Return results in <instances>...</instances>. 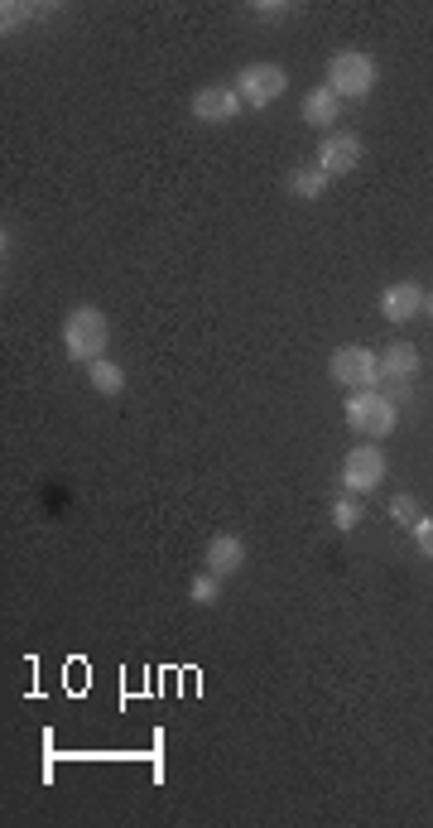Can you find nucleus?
Instances as JSON below:
<instances>
[{
  "mask_svg": "<svg viewBox=\"0 0 433 828\" xmlns=\"http://www.w3.org/2000/svg\"><path fill=\"white\" fill-rule=\"evenodd\" d=\"M424 285H414V279H395V285L380 289V313H386V323H410V318L424 313Z\"/></svg>",
  "mask_w": 433,
  "mask_h": 828,
  "instance_id": "0eeeda50",
  "label": "nucleus"
},
{
  "mask_svg": "<svg viewBox=\"0 0 433 828\" xmlns=\"http://www.w3.org/2000/svg\"><path fill=\"white\" fill-rule=\"evenodd\" d=\"M202 564H208V573H216V578H232V573L246 568V540L232 534V530H216L212 540H208Z\"/></svg>",
  "mask_w": 433,
  "mask_h": 828,
  "instance_id": "1a4fd4ad",
  "label": "nucleus"
},
{
  "mask_svg": "<svg viewBox=\"0 0 433 828\" xmlns=\"http://www.w3.org/2000/svg\"><path fill=\"white\" fill-rule=\"evenodd\" d=\"M356 164H362V140L356 135H327L323 145H318V169H323L327 178L352 174Z\"/></svg>",
  "mask_w": 433,
  "mask_h": 828,
  "instance_id": "9d476101",
  "label": "nucleus"
},
{
  "mask_svg": "<svg viewBox=\"0 0 433 828\" xmlns=\"http://www.w3.org/2000/svg\"><path fill=\"white\" fill-rule=\"evenodd\" d=\"M390 516L395 520H400V526H419V520H424V506H419V496H410V492H400V496H395V501H390Z\"/></svg>",
  "mask_w": 433,
  "mask_h": 828,
  "instance_id": "dca6fc26",
  "label": "nucleus"
},
{
  "mask_svg": "<svg viewBox=\"0 0 433 828\" xmlns=\"http://www.w3.org/2000/svg\"><path fill=\"white\" fill-rule=\"evenodd\" d=\"M87 380H92V390H101V395H121L125 390V372L116 362H107V356H97V362L87 366Z\"/></svg>",
  "mask_w": 433,
  "mask_h": 828,
  "instance_id": "4468645a",
  "label": "nucleus"
},
{
  "mask_svg": "<svg viewBox=\"0 0 433 828\" xmlns=\"http://www.w3.org/2000/svg\"><path fill=\"white\" fill-rule=\"evenodd\" d=\"M333 526L337 530H356V526H362V496H342V501L333 506Z\"/></svg>",
  "mask_w": 433,
  "mask_h": 828,
  "instance_id": "f3484780",
  "label": "nucleus"
},
{
  "mask_svg": "<svg viewBox=\"0 0 433 828\" xmlns=\"http://www.w3.org/2000/svg\"><path fill=\"white\" fill-rule=\"evenodd\" d=\"M188 597H193V603H198V607H212V603H216V597H222V578H216V573H208V568H202V573H198V578H193V583H188Z\"/></svg>",
  "mask_w": 433,
  "mask_h": 828,
  "instance_id": "2eb2a0df",
  "label": "nucleus"
},
{
  "mask_svg": "<svg viewBox=\"0 0 433 828\" xmlns=\"http://www.w3.org/2000/svg\"><path fill=\"white\" fill-rule=\"evenodd\" d=\"M289 194L303 198V202H313V198H323L327 194V174L318 169V164H303V169L289 174Z\"/></svg>",
  "mask_w": 433,
  "mask_h": 828,
  "instance_id": "ddd939ff",
  "label": "nucleus"
},
{
  "mask_svg": "<svg viewBox=\"0 0 433 828\" xmlns=\"http://www.w3.org/2000/svg\"><path fill=\"white\" fill-rule=\"evenodd\" d=\"M327 87L342 101H362L376 87V58L362 54V48H342V54L327 58Z\"/></svg>",
  "mask_w": 433,
  "mask_h": 828,
  "instance_id": "f03ea898",
  "label": "nucleus"
},
{
  "mask_svg": "<svg viewBox=\"0 0 433 828\" xmlns=\"http://www.w3.org/2000/svg\"><path fill=\"white\" fill-rule=\"evenodd\" d=\"M419 376V347L414 342H390L380 352V380H410Z\"/></svg>",
  "mask_w": 433,
  "mask_h": 828,
  "instance_id": "f8f14e48",
  "label": "nucleus"
},
{
  "mask_svg": "<svg viewBox=\"0 0 433 828\" xmlns=\"http://www.w3.org/2000/svg\"><path fill=\"white\" fill-rule=\"evenodd\" d=\"M107 347H111V323L97 303H78L63 318V352H68V362L92 366L97 356H107Z\"/></svg>",
  "mask_w": 433,
  "mask_h": 828,
  "instance_id": "f257e3e1",
  "label": "nucleus"
},
{
  "mask_svg": "<svg viewBox=\"0 0 433 828\" xmlns=\"http://www.w3.org/2000/svg\"><path fill=\"white\" fill-rule=\"evenodd\" d=\"M380 482H386V453H380L376 443H362V449H352L342 457V492L347 496H366V492H376Z\"/></svg>",
  "mask_w": 433,
  "mask_h": 828,
  "instance_id": "423d86ee",
  "label": "nucleus"
},
{
  "mask_svg": "<svg viewBox=\"0 0 433 828\" xmlns=\"http://www.w3.org/2000/svg\"><path fill=\"white\" fill-rule=\"evenodd\" d=\"M347 424H352V434H366V439H386L395 434V400L390 395H380V390H352L347 395Z\"/></svg>",
  "mask_w": 433,
  "mask_h": 828,
  "instance_id": "7ed1b4c3",
  "label": "nucleus"
},
{
  "mask_svg": "<svg viewBox=\"0 0 433 828\" xmlns=\"http://www.w3.org/2000/svg\"><path fill=\"white\" fill-rule=\"evenodd\" d=\"M327 376L347 390H376L380 380V352L371 347H337L327 356Z\"/></svg>",
  "mask_w": 433,
  "mask_h": 828,
  "instance_id": "20e7f679",
  "label": "nucleus"
},
{
  "mask_svg": "<svg viewBox=\"0 0 433 828\" xmlns=\"http://www.w3.org/2000/svg\"><path fill=\"white\" fill-rule=\"evenodd\" d=\"M424 313H433V295H424Z\"/></svg>",
  "mask_w": 433,
  "mask_h": 828,
  "instance_id": "412c9836",
  "label": "nucleus"
},
{
  "mask_svg": "<svg viewBox=\"0 0 433 828\" xmlns=\"http://www.w3.org/2000/svg\"><path fill=\"white\" fill-rule=\"evenodd\" d=\"M44 5H5V30H15L20 20H30V15H40Z\"/></svg>",
  "mask_w": 433,
  "mask_h": 828,
  "instance_id": "aec40b11",
  "label": "nucleus"
},
{
  "mask_svg": "<svg viewBox=\"0 0 433 828\" xmlns=\"http://www.w3.org/2000/svg\"><path fill=\"white\" fill-rule=\"evenodd\" d=\"M414 544H419V554H424V559H433V516H424L414 526Z\"/></svg>",
  "mask_w": 433,
  "mask_h": 828,
  "instance_id": "6ab92c4d",
  "label": "nucleus"
},
{
  "mask_svg": "<svg viewBox=\"0 0 433 828\" xmlns=\"http://www.w3.org/2000/svg\"><path fill=\"white\" fill-rule=\"evenodd\" d=\"M241 92L236 87H202V92H193V117L202 125H226V121H236L241 117Z\"/></svg>",
  "mask_w": 433,
  "mask_h": 828,
  "instance_id": "6e6552de",
  "label": "nucleus"
},
{
  "mask_svg": "<svg viewBox=\"0 0 433 828\" xmlns=\"http://www.w3.org/2000/svg\"><path fill=\"white\" fill-rule=\"evenodd\" d=\"M251 15H260V20H285V15H295V5H289V0H256V5H251Z\"/></svg>",
  "mask_w": 433,
  "mask_h": 828,
  "instance_id": "a211bd4d",
  "label": "nucleus"
},
{
  "mask_svg": "<svg viewBox=\"0 0 433 828\" xmlns=\"http://www.w3.org/2000/svg\"><path fill=\"white\" fill-rule=\"evenodd\" d=\"M285 87H289V73L279 68V63H246L241 78H236V92H241V101H246L251 111H265L270 101H279L285 97Z\"/></svg>",
  "mask_w": 433,
  "mask_h": 828,
  "instance_id": "39448f33",
  "label": "nucleus"
},
{
  "mask_svg": "<svg viewBox=\"0 0 433 828\" xmlns=\"http://www.w3.org/2000/svg\"><path fill=\"white\" fill-rule=\"evenodd\" d=\"M342 117V97L333 92V87H313L309 97H303V125H313V131H333Z\"/></svg>",
  "mask_w": 433,
  "mask_h": 828,
  "instance_id": "9b49d317",
  "label": "nucleus"
}]
</instances>
